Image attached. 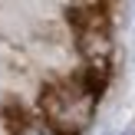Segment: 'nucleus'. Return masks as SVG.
Masks as SVG:
<instances>
[{"label": "nucleus", "instance_id": "f257e3e1", "mask_svg": "<svg viewBox=\"0 0 135 135\" xmlns=\"http://www.w3.org/2000/svg\"><path fill=\"white\" fill-rule=\"evenodd\" d=\"M99 96L76 76L69 79H56L43 89L40 96V119L50 129H56L59 135H79L89 129L92 115H96Z\"/></svg>", "mask_w": 135, "mask_h": 135}, {"label": "nucleus", "instance_id": "f03ea898", "mask_svg": "<svg viewBox=\"0 0 135 135\" xmlns=\"http://www.w3.org/2000/svg\"><path fill=\"white\" fill-rule=\"evenodd\" d=\"M69 23L76 33V46L83 56V69L112 73V23L102 3H76L69 7Z\"/></svg>", "mask_w": 135, "mask_h": 135}, {"label": "nucleus", "instance_id": "7ed1b4c3", "mask_svg": "<svg viewBox=\"0 0 135 135\" xmlns=\"http://www.w3.org/2000/svg\"><path fill=\"white\" fill-rule=\"evenodd\" d=\"M13 135H59V132H56V129H50V125H46L40 115H30V119H20V122H13Z\"/></svg>", "mask_w": 135, "mask_h": 135}, {"label": "nucleus", "instance_id": "20e7f679", "mask_svg": "<svg viewBox=\"0 0 135 135\" xmlns=\"http://www.w3.org/2000/svg\"><path fill=\"white\" fill-rule=\"evenodd\" d=\"M122 135H135V125H132V129H129V132H122Z\"/></svg>", "mask_w": 135, "mask_h": 135}]
</instances>
